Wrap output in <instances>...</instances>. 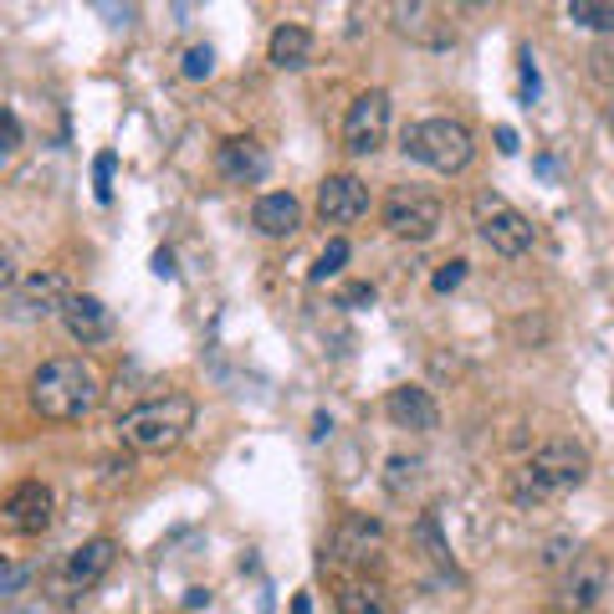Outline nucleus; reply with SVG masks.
Segmentation results:
<instances>
[{"label":"nucleus","mask_w":614,"mask_h":614,"mask_svg":"<svg viewBox=\"0 0 614 614\" xmlns=\"http://www.w3.org/2000/svg\"><path fill=\"white\" fill-rule=\"evenodd\" d=\"M98 399H103L98 369L87 364V359H77V353L47 359L32 374V405L41 420H83L98 410Z\"/></svg>","instance_id":"nucleus-2"},{"label":"nucleus","mask_w":614,"mask_h":614,"mask_svg":"<svg viewBox=\"0 0 614 614\" xmlns=\"http://www.w3.org/2000/svg\"><path fill=\"white\" fill-rule=\"evenodd\" d=\"M497 149L502 154H517V129H507V123H502V129H497Z\"/></svg>","instance_id":"nucleus-34"},{"label":"nucleus","mask_w":614,"mask_h":614,"mask_svg":"<svg viewBox=\"0 0 614 614\" xmlns=\"http://www.w3.org/2000/svg\"><path fill=\"white\" fill-rule=\"evenodd\" d=\"M180 72L190 77V83L210 77V72H216V51H210V47H190V51H184V62H180Z\"/></svg>","instance_id":"nucleus-24"},{"label":"nucleus","mask_w":614,"mask_h":614,"mask_svg":"<svg viewBox=\"0 0 614 614\" xmlns=\"http://www.w3.org/2000/svg\"><path fill=\"white\" fill-rule=\"evenodd\" d=\"M517 62H522V98L528 103H538V62H532V51H522V57H517Z\"/></svg>","instance_id":"nucleus-29"},{"label":"nucleus","mask_w":614,"mask_h":614,"mask_svg":"<svg viewBox=\"0 0 614 614\" xmlns=\"http://www.w3.org/2000/svg\"><path fill=\"white\" fill-rule=\"evenodd\" d=\"M251 226H256L262 236H292L302 226L298 195H287V190H272V195H262L256 205H251Z\"/></svg>","instance_id":"nucleus-17"},{"label":"nucleus","mask_w":614,"mask_h":614,"mask_svg":"<svg viewBox=\"0 0 614 614\" xmlns=\"http://www.w3.org/2000/svg\"><path fill=\"white\" fill-rule=\"evenodd\" d=\"M384 231L399 241H431L441 231V200L416 184H395L384 195Z\"/></svg>","instance_id":"nucleus-6"},{"label":"nucleus","mask_w":614,"mask_h":614,"mask_svg":"<svg viewBox=\"0 0 614 614\" xmlns=\"http://www.w3.org/2000/svg\"><path fill=\"white\" fill-rule=\"evenodd\" d=\"M338 614H384L380 583H344L338 589Z\"/></svg>","instance_id":"nucleus-20"},{"label":"nucleus","mask_w":614,"mask_h":614,"mask_svg":"<svg viewBox=\"0 0 614 614\" xmlns=\"http://www.w3.org/2000/svg\"><path fill=\"white\" fill-rule=\"evenodd\" d=\"M62 323H67V333H72L83 349H93V344H108V338H113V313H108L98 298H83V292H72V298H67Z\"/></svg>","instance_id":"nucleus-14"},{"label":"nucleus","mask_w":614,"mask_h":614,"mask_svg":"<svg viewBox=\"0 0 614 614\" xmlns=\"http://www.w3.org/2000/svg\"><path fill=\"white\" fill-rule=\"evenodd\" d=\"M389 16H395V32L420 41V47H450L456 41V21H450L446 5H389Z\"/></svg>","instance_id":"nucleus-11"},{"label":"nucleus","mask_w":614,"mask_h":614,"mask_svg":"<svg viewBox=\"0 0 614 614\" xmlns=\"http://www.w3.org/2000/svg\"><path fill=\"white\" fill-rule=\"evenodd\" d=\"M599 594H604V564H594V558H574L568 583H564V604H574V610H594Z\"/></svg>","instance_id":"nucleus-19"},{"label":"nucleus","mask_w":614,"mask_h":614,"mask_svg":"<svg viewBox=\"0 0 614 614\" xmlns=\"http://www.w3.org/2000/svg\"><path fill=\"white\" fill-rule=\"evenodd\" d=\"M416 482V461H405V456H389V477H384V486H389V492H405V486Z\"/></svg>","instance_id":"nucleus-26"},{"label":"nucleus","mask_w":614,"mask_h":614,"mask_svg":"<svg viewBox=\"0 0 614 614\" xmlns=\"http://www.w3.org/2000/svg\"><path fill=\"white\" fill-rule=\"evenodd\" d=\"M416 538H420V543H425V549H431V558H435V564H441V568H450V549H446V543H441V522H435V513H425V517H420V522H416Z\"/></svg>","instance_id":"nucleus-23"},{"label":"nucleus","mask_w":614,"mask_h":614,"mask_svg":"<svg viewBox=\"0 0 614 614\" xmlns=\"http://www.w3.org/2000/svg\"><path fill=\"white\" fill-rule=\"evenodd\" d=\"M113 154H98V159H93V195H98V205H108V200H113Z\"/></svg>","instance_id":"nucleus-25"},{"label":"nucleus","mask_w":614,"mask_h":614,"mask_svg":"<svg viewBox=\"0 0 614 614\" xmlns=\"http://www.w3.org/2000/svg\"><path fill=\"white\" fill-rule=\"evenodd\" d=\"M384 549V528L374 517H344L328 538V558L344 568H369V558Z\"/></svg>","instance_id":"nucleus-9"},{"label":"nucleus","mask_w":614,"mask_h":614,"mask_svg":"<svg viewBox=\"0 0 614 614\" xmlns=\"http://www.w3.org/2000/svg\"><path fill=\"white\" fill-rule=\"evenodd\" d=\"M21 149V118L11 108H0V154H16Z\"/></svg>","instance_id":"nucleus-27"},{"label":"nucleus","mask_w":614,"mask_h":614,"mask_svg":"<svg viewBox=\"0 0 614 614\" xmlns=\"http://www.w3.org/2000/svg\"><path fill=\"white\" fill-rule=\"evenodd\" d=\"M466 282V262H461V256H456V262H446V266H441V272H435V292H450V287H461Z\"/></svg>","instance_id":"nucleus-28"},{"label":"nucleus","mask_w":614,"mask_h":614,"mask_svg":"<svg viewBox=\"0 0 614 614\" xmlns=\"http://www.w3.org/2000/svg\"><path fill=\"white\" fill-rule=\"evenodd\" d=\"M11 287H16V262L0 251V292H11Z\"/></svg>","instance_id":"nucleus-33"},{"label":"nucleus","mask_w":614,"mask_h":614,"mask_svg":"<svg viewBox=\"0 0 614 614\" xmlns=\"http://www.w3.org/2000/svg\"><path fill=\"white\" fill-rule=\"evenodd\" d=\"M384 416L395 420L399 431H435L441 425V410H435L431 389H420V384H399V389H389L384 395Z\"/></svg>","instance_id":"nucleus-13"},{"label":"nucleus","mask_w":614,"mask_h":614,"mask_svg":"<svg viewBox=\"0 0 614 614\" xmlns=\"http://www.w3.org/2000/svg\"><path fill=\"white\" fill-rule=\"evenodd\" d=\"M266 57H272V67H282V72H298V67L313 62V32L287 21V26H277V32H272Z\"/></svg>","instance_id":"nucleus-18"},{"label":"nucleus","mask_w":614,"mask_h":614,"mask_svg":"<svg viewBox=\"0 0 614 614\" xmlns=\"http://www.w3.org/2000/svg\"><path fill=\"white\" fill-rule=\"evenodd\" d=\"M216 169H220V180H231V184H256L266 174V149L256 139H226L216 149Z\"/></svg>","instance_id":"nucleus-16"},{"label":"nucleus","mask_w":614,"mask_h":614,"mask_svg":"<svg viewBox=\"0 0 614 614\" xmlns=\"http://www.w3.org/2000/svg\"><path fill=\"white\" fill-rule=\"evenodd\" d=\"M338 302H344V308H364V302H374V287L353 282V287H344V298H338Z\"/></svg>","instance_id":"nucleus-31"},{"label":"nucleus","mask_w":614,"mask_h":614,"mask_svg":"<svg viewBox=\"0 0 614 614\" xmlns=\"http://www.w3.org/2000/svg\"><path fill=\"white\" fill-rule=\"evenodd\" d=\"M583 477H589V450L579 441H543L507 477V497L517 507H538V502H553L564 492H574V486H583Z\"/></svg>","instance_id":"nucleus-1"},{"label":"nucleus","mask_w":614,"mask_h":614,"mask_svg":"<svg viewBox=\"0 0 614 614\" xmlns=\"http://www.w3.org/2000/svg\"><path fill=\"white\" fill-rule=\"evenodd\" d=\"M26 579H32V568H11L5 558H0V594H11V589H21Z\"/></svg>","instance_id":"nucleus-30"},{"label":"nucleus","mask_w":614,"mask_h":614,"mask_svg":"<svg viewBox=\"0 0 614 614\" xmlns=\"http://www.w3.org/2000/svg\"><path fill=\"white\" fill-rule=\"evenodd\" d=\"M51 513H57V497H51L47 482H21L11 486V497L0 502V522L21 538H41L51 528Z\"/></svg>","instance_id":"nucleus-8"},{"label":"nucleus","mask_w":614,"mask_h":614,"mask_svg":"<svg viewBox=\"0 0 614 614\" xmlns=\"http://www.w3.org/2000/svg\"><path fill=\"white\" fill-rule=\"evenodd\" d=\"M67 298H72V292H67L62 272H32V277L16 287L11 302H16V313H26V317H47V313H62Z\"/></svg>","instance_id":"nucleus-15"},{"label":"nucleus","mask_w":614,"mask_h":614,"mask_svg":"<svg viewBox=\"0 0 614 614\" xmlns=\"http://www.w3.org/2000/svg\"><path fill=\"white\" fill-rule=\"evenodd\" d=\"M568 21L589 32H614V0H568Z\"/></svg>","instance_id":"nucleus-21"},{"label":"nucleus","mask_w":614,"mask_h":614,"mask_svg":"<svg viewBox=\"0 0 614 614\" xmlns=\"http://www.w3.org/2000/svg\"><path fill=\"white\" fill-rule=\"evenodd\" d=\"M369 210V184L359 174H328L317 184V216L323 226H353Z\"/></svg>","instance_id":"nucleus-10"},{"label":"nucleus","mask_w":614,"mask_h":614,"mask_svg":"<svg viewBox=\"0 0 614 614\" xmlns=\"http://www.w3.org/2000/svg\"><path fill=\"white\" fill-rule=\"evenodd\" d=\"M190 420H195V405L184 395H159V399H144V405H133L118 416V441L133 450H169L180 446L184 431H190Z\"/></svg>","instance_id":"nucleus-3"},{"label":"nucleus","mask_w":614,"mask_h":614,"mask_svg":"<svg viewBox=\"0 0 614 614\" xmlns=\"http://www.w3.org/2000/svg\"><path fill=\"white\" fill-rule=\"evenodd\" d=\"M292 614H313V599L298 594V599H292Z\"/></svg>","instance_id":"nucleus-35"},{"label":"nucleus","mask_w":614,"mask_h":614,"mask_svg":"<svg viewBox=\"0 0 614 614\" xmlns=\"http://www.w3.org/2000/svg\"><path fill=\"white\" fill-rule=\"evenodd\" d=\"M154 277H165V282L174 277V251H165V246L154 251Z\"/></svg>","instance_id":"nucleus-32"},{"label":"nucleus","mask_w":614,"mask_h":614,"mask_svg":"<svg viewBox=\"0 0 614 614\" xmlns=\"http://www.w3.org/2000/svg\"><path fill=\"white\" fill-rule=\"evenodd\" d=\"M399 149L410 154L416 165L435 169V174H461V169L471 165L477 144H471V129L456 123V118H420V123L405 129Z\"/></svg>","instance_id":"nucleus-4"},{"label":"nucleus","mask_w":614,"mask_h":614,"mask_svg":"<svg viewBox=\"0 0 614 614\" xmlns=\"http://www.w3.org/2000/svg\"><path fill=\"white\" fill-rule=\"evenodd\" d=\"M113 558H118L113 538H93V543H83V549H72L67 553V564H62L57 589H62V594H83V589H93V583L113 568Z\"/></svg>","instance_id":"nucleus-12"},{"label":"nucleus","mask_w":614,"mask_h":614,"mask_svg":"<svg viewBox=\"0 0 614 614\" xmlns=\"http://www.w3.org/2000/svg\"><path fill=\"white\" fill-rule=\"evenodd\" d=\"M344 262H349V241H344V236H333L328 246H323V256H317V266H313V282L338 277V272H344Z\"/></svg>","instance_id":"nucleus-22"},{"label":"nucleus","mask_w":614,"mask_h":614,"mask_svg":"<svg viewBox=\"0 0 614 614\" xmlns=\"http://www.w3.org/2000/svg\"><path fill=\"white\" fill-rule=\"evenodd\" d=\"M384 133H389V93L369 87V93H359L349 103V113H344V149L364 159V154H374L384 144Z\"/></svg>","instance_id":"nucleus-7"},{"label":"nucleus","mask_w":614,"mask_h":614,"mask_svg":"<svg viewBox=\"0 0 614 614\" xmlns=\"http://www.w3.org/2000/svg\"><path fill=\"white\" fill-rule=\"evenodd\" d=\"M471 220H477V236H482L486 246L517 262V256H528L532 246V220L517 210L513 200H502L497 190H482V195H471Z\"/></svg>","instance_id":"nucleus-5"}]
</instances>
